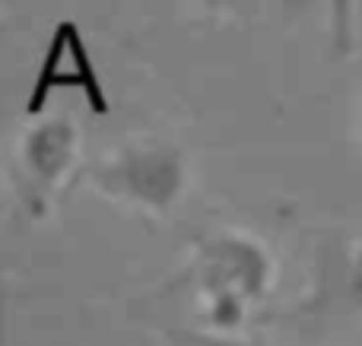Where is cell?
I'll list each match as a JSON object with an SVG mask.
<instances>
[{
	"label": "cell",
	"instance_id": "6da1fadb",
	"mask_svg": "<svg viewBox=\"0 0 362 346\" xmlns=\"http://www.w3.org/2000/svg\"><path fill=\"white\" fill-rule=\"evenodd\" d=\"M187 283L194 290L200 324L219 340H229V334L245 328L251 311L274 292V251L248 229H213L191 245Z\"/></svg>",
	"mask_w": 362,
	"mask_h": 346
},
{
	"label": "cell",
	"instance_id": "52a82bcc",
	"mask_svg": "<svg viewBox=\"0 0 362 346\" xmlns=\"http://www.w3.org/2000/svg\"><path fill=\"white\" fill-rule=\"evenodd\" d=\"M359 137H362V102H359Z\"/></svg>",
	"mask_w": 362,
	"mask_h": 346
},
{
	"label": "cell",
	"instance_id": "8992f818",
	"mask_svg": "<svg viewBox=\"0 0 362 346\" xmlns=\"http://www.w3.org/2000/svg\"><path fill=\"white\" fill-rule=\"evenodd\" d=\"M197 346H251V343H238V340H219V337H206V340H197Z\"/></svg>",
	"mask_w": 362,
	"mask_h": 346
},
{
	"label": "cell",
	"instance_id": "3957f363",
	"mask_svg": "<svg viewBox=\"0 0 362 346\" xmlns=\"http://www.w3.org/2000/svg\"><path fill=\"white\" fill-rule=\"evenodd\" d=\"M83 153L80 124L67 112H48L19 131L13 146L19 207L32 222H45L76 175Z\"/></svg>",
	"mask_w": 362,
	"mask_h": 346
},
{
	"label": "cell",
	"instance_id": "7a4b0ae2",
	"mask_svg": "<svg viewBox=\"0 0 362 346\" xmlns=\"http://www.w3.org/2000/svg\"><path fill=\"white\" fill-rule=\"evenodd\" d=\"M86 184L112 207L163 222L191 188V156L163 133H134L89 165Z\"/></svg>",
	"mask_w": 362,
	"mask_h": 346
},
{
	"label": "cell",
	"instance_id": "277c9868",
	"mask_svg": "<svg viewBox=\"0 0 362 346\" xmlns=\"http://www.w3.org/2000/svg\"><path fill=\"white\" fill-rule=\"evenodd\" d=\"M61 93H76L83 105L89 108V114L105 118L112 112V99H108L102 70L95 64L93 51H89L83 29L70 16H61L48 32V42H45V51L35 64L29 93H25V121L45 118L51 112L54 95Z\"/></svg>",
	"mask_w": 362,
	"mask_h": 346
},
{
	"label": "cell",
	"instance_id": "5b68a950",
	"mask_svg": "<svg viewBox=\"0 0 362 346\" xmlns=\"http://www.w3.org/2000/svg\"><path fill=\"white\" fill-rule=\"evenodd\" d=\"M346 292L353 302L362 305V239L346 254Z\"/></svg>",
	"mask_w": 362,
	"mask_h": 346
}]
</instances>
